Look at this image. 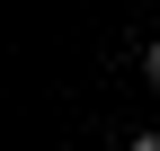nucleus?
Returning <instances> with one entry per match:
<instances>
[{
    "label": "nucleus",
    "mask_w": 160,
    "mask_h": 151,
    "mask_svg": "<svg viewBox=\"0 0 160 151\" xmlns=\"http://www.w3.org/2000/svg\"><path fill=\"white\" fill-rule=\"evenodd\" d=\"M125 151H160V134H133V142H125Z\"/></svg>",
    "instance_id": "2"
},
{
    "label": "nucleus",
    "mask_w": 160,
    "mask_h": 151,
    "mask_svg": "<svg viewBox=\"0 0 160 151\" xmlns=\"http://www.w3.org/2000/svg\"><path fill=\"white\" fill-rule=\"evenodd\" d=\"M142 80H151V89H160V45H151V53H142Z\"/></svg>",
    "instance_id": "1"
}]
</instances>
